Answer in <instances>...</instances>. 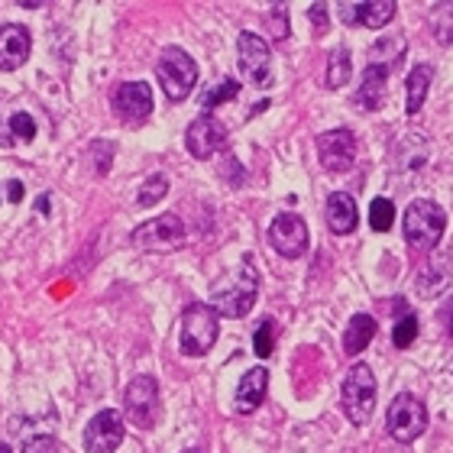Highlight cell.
Listing matches in <instances>:
<instances>
[{
    "instance_id": "6da1fadb",
    "label": "cell",
    "mask_w": 453,
    "mask_h": 453,
    "mask_svg": "<svg viewBox=\"0 0 453 453\" xmlns=\"http://www.w3.org/2000/svg\"><path fill=\"white\" fill-rule=\"evenodd\" d=\"M256 295H259V273H256L253 259H243L211 285L208 308L218 318H246L253 311Z\"/></svg>"
},
{
    "instance_id": "7a4b0ae2",
    "label": "cell",
    "mask_w": 453,
    "mask_h": 453,
    "mask_svg": "<svg viewBox=\"0 0 453 453\" xmlns=\"http://www.w3.org/2000/svg\"><path fill=\"white\" fill-rule=\"evenodd\" d=\"M340 405H343V415L353 427H363L372 418V408H376V376L366 363H353L343 376V386H340Z\"/></svg>"
},
{
    "instance_id": "3957f363",
    "label": "cell",
    "mask_w": 453,
    "mask_h": 453,
    "mask_svg": "<svg viewBox=\"0 0 453 453\" xmlns=\"http://www.w3.org/2000/svg\"><path fill=\"white\" fill-rule=\"evenodd\" d=\"M218 314L211 311L208 302H191L181 311V331H179V349L185 357H208L211 347L218 343Z\"/></svg>"
},
{
    "instance_id": "277c9868",
    "label": "cell",
    "mask_w": 453,
    "mask_h": 453,
    "mask_svg": "<svg viewBox=\"0 0 453 453\" xmlns=\"http://www.w3.org/2000/svg\"><path fill=\"white\" fill-rule=\"evenodd\" d=\"M444 208L434 204V201H411L405 211V240L408 246L415 250V253H427V250H434L441 243V236H444Z\"/></svg>"
},
{
    "instance_id": "5b68a950",
    "label": "cell",
    "mask_w": 453,
    "mask_h": 453,
    "mask_svg": "<svg viewBox=\"0 0 453 453\" xmlns=\"http://www.w3.org/2000/svg\"><path fill=\"white\" fill-rule=\"evenodd\" d=\"M156 78H159V88L169 101H185L191 95V88L198 85V65L185 49L169 46L156 62Z\"/></svg>"
},
{
    "instance_id": "8992f818",
    "label": "cell",
    "mask_w": 453,
    "mask_h": 453,
    "mask_svg": "<svg viewBox=\"0 0 453 453\" xmlns=\"http://www.w3.org/2000/svg\"><path fill=\"white\" fill-rule=\"evenodd\" d=\"M130 243L142 253H175L179 246H185V224L179 214H159L136 226L130 234Z\"/></svg>"
},
{
    "instance_id": "52a82bcc",
    "label": "cell",
    "mask_w": 453,
    "mask_h": 453,
    "mask_svg": "<svg viewBox=\"0 0 453 453\" xmlns=\"http://www.w3.org/2000/svg\"><path fill=\"white\" fill-rule=\"evenodd\" d=\"M388 434L395 437L398 444H411V441H418V437L425 434L427 427V408L421 398L408 395V392H402V395L392 398V405H388Z\"/></svg>"
},
{
    "instance_id": "ba28073f",
    "label": "cell",
    "mask_w": 453,
    "mask_h": 453,
    "mask_svg": "<svg viewBox=\"0 0 453 453\" xmlns=\"http://www.w3.org/2000/svg\"><path fill=\"white\" fill-rule=\"evenodd\" d=\"M123 405H127V418L133 427L150 431L159 421V386L152 376H136L130 379V386L123 388Z\"/></svg>"
},
{
    "instance_id": "9c48e42d",
    "label": "cell",
    "mask_w": 453,
    "mask_h": 453,
    "mask_svg": "<svg viewBox=\"0 0 453 453\" xmlns=\"http://www.w3.org/2000/svg\"><path fill=\"white\" fill-rule=\"evenodd\" d=\"M236 52H240V68H243L250 85L265 88L273 81V49L259 33L243 29L240 39H236Z\"/></svg>"
},
{
    "instance_id": "30bf717a",
    "label": "cell",
    "mask_w": 453,
    "mask_h": 453,
    "mask_svg": "<svg viewBox=\"0 0 453 453\" xmlns=\"http://www.w3.org/2000/svg\"><path fill=\"white\" fill-rule=\"evenodd\" d=\"M359 142L353 130L340 127V130H327L318 136V159L327 172H349L357 165Z\"/></svg>"
},
{
    "instance_id": "8fae6325",
    "label": "cell",
    "mask_w": 453,
    "mask_h": 453,
    "mask_svg": "<svg viewBox=\"0 0 453 453\" xmlns=\"http://www.w3.org/2000/svg\"><path fill=\"white\" fill-rule=\"evenodd\" d=\"M123 434H127L123 415L113 411V408H104V411H97V415L88 421L81 444H85L88 453H113L123 444Z\"/></svg>"
},
{
    "instance_id": "7c38bea8",
    "label": "cell",
    "mask_w": 453,
    "mask_h": 453,
    "mask_svg": "<svg viewBox=\"0 0 453 453\" xmlns=\"http://www.w3.org/2000/svg\"><path fill=\"white\" fill-rule=\"evenodd\" d=\"M185 146L195 159H211V156L226 150V127L218 117L201 113L198 120H191L188 130H185Z\"/></svg>"
},
{
    "instance_id": "4fadbf2b",
    "label": "cell",
    "mask_w": 453,
    "mask_h": 453,
    "mask_svg": "<svg viewBox=\"0 0 453 453\" xmlns=\"http://www.w3.org/2000/svg\"><path fill=\"white\" fill-rule=\"evenodd\" d=\"M269 243L285 259H298L308 250V224L298 214H279L269 226Z\"/></svg>"
},
{
    "instance_id": "5bb4252c",
    "label": "cell",
    "mask_w": 453,
    "mask_h": 453,
    "mask_svg": "<svg viewBox=\"0 0 453 453\" xmlns=\"http://www.w3.org/2000/svg\"><path fill=\"white\" fill-rule=\"evenodd\" d=\"M113 111L123 123H142L152 113V88L146 81H123L113 91Z\"/></svg>"
},
{
    "instance_id": "9a60e30c",
    "label": "cell",
    "mask_w": 453,
    "mask_h": 453,
    "mask_svg": "<svg viewBox=\"0 0 453 453\" xmlns=\"http://www.w3.org/2000/svg\"><path fill=\"white\" fill-rule=\"evenodd\" d=\"M395 7L392 0H363V4H340L337 17L347 23V27H369V29H382L388 19L395 17Z\"/></svg>"
},
{
    "instance_id": "2e32d148",
    "label": "cell",
    "mask_w": 453,
    "mask_h": 453,
    "mask_svg": "<svg viewBox=\"0 0 453 453\" xmlns=\"http://www.w3.org/2000/svg\"><path fill=\"white\" fill-rule=\"evenodd\" d=\"M29 49H33L29 29L19 23H4L0 27V72H17L29 58Z\"/></svg>"
},
{
    "instance_id": "e0dca14e",
    "label": "cell",
    "mask_w": 453,
    "mask_h": 453,
    "mask_svg": "<svg viewBox=\"0 0 453 453\" xmlns=\"http://www.w3.org/2000/svg\"><path fill=\"white\" fill-rule=\"evenodd\" d=\"M265 392H269V369H250L234 392V411L236 415H253L256 408L263 405Z\"/></svg>"
},
{
    "instance_id": "ac0fdd59",
    "label": "cell",
    "mask_w": 453,
    "mask_h": 453,
    "mask_svg": "<svg viewBox=\"0 0 453 453\" xmlns=\"http://www.w3.org/2000/svg\"><path fill=\"white\" fill-rule=\"evenodd\" d=\"M324 220L331 226V234H337V236L353 234L359 224L357 201L349 198L347 191H334L331 198H327V204H324Z\"/></svg>"
},
{
    "instance_id": "d6986e66",
    "label": "cell",
    "mask_w": 453,
    "mask_h": 453,
    "mask_svg": "<svg viewBox=\"0 0 453 453\" xmlns=\"http://www.w3.org/2000/svg\"><path fill=\"white\" fill-rule=\"evenodd\" d=\"M450 282V259L447 256H434V259H427L415 275V292L421 298H434L441 295V288Z\"/></svg>"
},
{
    "instance_id": "ffe728a7",
    "label": "cell",
    "mask_w": 453,
    "mask_h": 453,
    "mask_svg": "<svg viewBox=\"0 0 453 453\" xmlns=\"http://www.w3.org/2000/svg\"><path fill=\"white\" fill-rule=\"evenodd\" d=\"M376 331H379L376 318H369V314H353L347 324V331H343V353H349V357L363 353V349L372 343Z\"/></svg>"
},
{
    "instance_id": "44dd1931",
    "label": "cell",
    "mask_w": 453,
    "mask_h": 453,
    "mask_svg": "<svg viewBox=\"0 0 453 453\" xmlns=\"http://www.w3.org/2000/svg\"><path fill=\"white\" fill-rule=\"evenodd\" d=\"M386 81H388L386 68L366 65L363 85H359V91H357V104H363V111H379L382 101H386Z\"/></svg>"
},
{
    "instance_id": "7402d4cb",
    "label": "cell",
    "mask_w": 453,
    "mask_h": 453,
    "mask_svg": "<svg viewBox=\"0 0 453 453\" xmlns=\"http://www.w3.org/2000/svg\"><path fill=\"white\" fill-rule=\"evenodd\" d=\"M402 56H405V36H398V33L379 36L376 42L369 46V65L372 68H386V72H392Z\"/></svg>"
},
{
    "instance_id": "603a6c76",
    "label": "cell",
    "mask_w": 453,
    "mask_h": 453,
    "mask_svg": "<svg viewBox=\"0 0 453 453\" xmlns=\"http://www.w3.org/2000/svg\"><path fill=\"white\" fill-rule=\"evenodd\" d=\"M434 81V68L431 65H415L411 75H408V97H405V111L415 117L427 101V88Z\"/></svg>"
},
{
    "instance_id": "cb8c5ba5",
    "label": "cell",
    "mask_w": 453,
    "mask_h": 453,
    "mask_svg": "<svg viewBox=\"0 0 453 453\" xmlns=\"http://www.w3.org/2000/svg\"><path fill=\"white\" fill-rule=\"evenodd\" d=\"M427 27H431V33H434V39L441 46H450L453 42V0L431 4V10H427Z\"/></svg>"
},
{
    "instance_id": "d4e9b609",
    "label": "cell",
    "mask_w": 453,
    "mask_h": 453,
    "mask_svg": "<svg viewBox=\"0 0 453 453\" xmlns=\"http://www.w3.org/2000/svg\"><path fill=\"white\" fill-rule=\"evenodd\" d=\"M353 75V65H349V49L347 46H337L327 56V88H343Z\"/></svg>"
},
{
    "instance_id": "484cf974",
    "label": "cell",
    "mask_w": 453,
    "mask_h": 453,
    "mask_svg": "<svg viewBox=\"0 0 453 453\" xmlns=\"http://www.w3.org/2000/svg\"><path fill=\"white\" fill-rule=\"evenodd\" d=\"M236 95H240V81H236V78H220L211 91H204V97H201V107L211 113V111H218L220 104H226V101H234Z\"/></svg>"
},
{
    "instance_id": "4316f807",
    "label": "cell",
    "mask_w": 453,
    "mask_h": 453,
    "mask_svg": "<svg viewBox=\"0 0 453 453\" xmlns=\"http://www.w3.org/2000/svg\"><path fill=\"white\" fill-rule=\"evenodd\" d=\"M392 220H395V204L388 198H376L369 204V226H372L376 234L392 230Z\"/></svg>"
},
{
    "instance_id": "83f0119b",
    "label": "cell",
    "mask_w": 453,
    "mask_h": 453,
    "mask_svg": "<svg viewBox=\"0 0 453 453\" xmlns=\"http://www.w3.org/2000/svg\"><path fill=\"white\" fill-rule=\"evenodd\" d=\"M165 195H169V179H165V175H150V179L142 181L136 204H140V208H152V204L162 201Z\"/></svg>"
},
{
    "instance_id": "f1b7e54d",
    "label": "cell",
    "mask_w": 453,
    "mask_h": 453,
    "mask_svg": "<svg viewBox=\"0 0 453 453\" xmlns=\"http://www.w3.org/2000/svg\"><path fill=\"white\" fill-rule=\"evenodd\" d=\"M253 349H256V357H259V359L273 357V349H275V321H273V318H265V321L256 327Z\"/></svg>"
},
{
    "instance_id": "f546056e",
    "label": "cell",
    "mask_w": 453,
    "mask_h": 453,
    "mask_svg": "<svg viewBox=\"0 0 453 453\" xmlns=\"http://www.w3.org/2000/svg\"><path fill=\"white\" fill-rule=\"evenodd\" d=\"M415 337H418V318L415 314H402L395 324V331H392V343H395L398 349H405L415 343Z\"/></svg>"
},
{
    "instance_id": "4dcf8cb0",
    "label": "cell",
    "mask_w": 453,
    "mask_h": 453,
    "mask_svg": "<svg viewBox=\"0 0 453 453\" xmlns=\"http://www.w3.org/2000/svg\"><path fill=\"white\" fill-rule=\"evenodd\" d=\"M10 136L19 142H33L36 140V120H33L27 111L13 113V117H10Z\"/></svg>"
},
{
    "instance_id": "1f68e13d",
    "label": "cell",
    "mask_w": 453,
    "mask_h": 453,
    "mask_svg": "<svg viewBox=\"0 0 453 453\" xmlns=\"http://www.w3.org/2000/svg\"><path fill=\"white\" fill-rule=\"evenodd\" d=\"M23 453H58V444H56V437L36 434V437H29L27 444H23Z\"/></svg>"
},
{
    "instance_id": "d6a6232c",
    "label": "cell",
    "mask_w": 453,
    "mask_h": 453,
    "mask_svg": "<svg viewBox=\"0 0 453 453\" xmlns=\"http://www.w3.org/2000/svg\"><path fill=\"white\" fill-rule=\"evenodd\" d=\"M308 19H311V27H314V36H324L327 33V4H311L308 7Z\"/></svg>"
},
{
    "instance_id": "836d02e7",
    "label": "cell",
    "mask_w": 453,
    "mask_h": 453,
    "mask_svg": "<svg viewBox=\"0 0 453 453\" xmlns=\"http://www.w3.org/2000/svg\"><path fill=\"white\" fill-rule=\"evenodd\" d=\"M269 19H273L275 39H285V36H288V13H285L282 4H273V13H269Z\"/></svg>"
},
{
    "instance_id": "e575fe53",
    "label": "cell",
    "mask_w": 453,
    "mask_h": 453,
    "mask_svg": "<svg viewBox=\"0 0 453 453\" xmlns=\"http://www.w3.org/2000/svg\"><path fill=\"white\" fill-rule=\"evenodd\" d=\"M220 175H224L226 181H236V185H240V181H243V169H240V165H236V159H234V156H224V165H220Z\"/></svg>"
},
{
    "instance_id": "d590c367",
    "label": "cell",
    "mask_w": 453,
    "mask_h": 453,
    "mask_svg": "<svg viewBox=\"0 0 453 453\" xmlns=\"http://www.w3.org/2000/svg\"><path fill=\"white\" fill-rule=\"evenodd\" d=\"M441 324H444V331H447V337L453 340V298L444 304V311H441Z\"/></svg>"
},
{
    "instance_id": "8d00e7d4",
    "label": "cell",
    "mask_w": 453,
    "mask_h": 453,
    "mask_svg": "<svg viewBox=\"0 0 453 453\" xmlns=\"http://www.w3.org/2000/svg\"><path fill=\"white\" fill-rule=\"evenodd\" d=\"M7 198L13 201V204H19V201H23V181H7Z\"/></svg>"
},
{
    "instance_id": "74e56055",
    "label": "cell",
    "mask_w": 453,
    "mask_h": 453,
    "mask_svg": "<svg viewBox=\"0 0 453 453\" xmlns=\"http://www.w3.org/2000/svg\"><path fill=\"white\" fill-rule=\"evenodd\" d=\"M19 7H27V10H39V7H46L42 0H19Z\"/></svg>"
},
{
    "instance_id": "f35d334b",
    "label": "cell",
    "mask_w": 453,
    "mask_h": 453,
    "mask_svg": "<svg viewBox=\"0 0 453 453\" xmlns=\"http://www.w3.org/2000/svg\"><path fill=\"white\" fill-rule=\"evenodd\" d=\"M36 208H39V214H49V195H42V198L36 201Z\"/></svg>"
},
{
    "instance_id": "ab89813d",
    "label": "cell",
    "mask_w": 453,
    "mask_h": 453,
    "mask_svg": "<svg viewBox=\"0 0 453 453\" xmlns=\"http://www.w3.org/2000/svg\"><path fill=\"white\" fill-rule=\"evenodd\" d=\"M0 453H10V447H7V444H0Z\"/></svg>"
},
{
    "instance_id": "60d3db41",
    "label": "cell",
    "mask_w": 453,
    "mask_h": 453,
    "mask_svg": "<svg viewBox=\"0 0 453 453\" xmlns=\"http://www.w3.org/2000/svg\"><path fill=\"white\" fill-rule=\"evenodd\" d=\"M185 453H201V450H198V447H191V450H185Z\"/></svg>"
}]
</instances>
